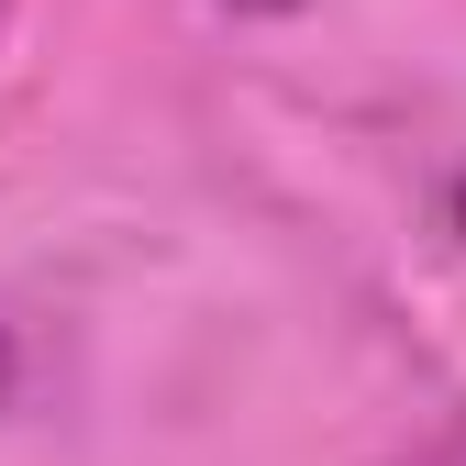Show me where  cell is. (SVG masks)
<instances>
[{
    "instance_id": "cell-1",
    "label": "cell",
    "mask_w": 466,
    "mask_h": 466,
    "mask_svg": "<svg viewBox=\"0 0 466 466\" xmlns=\"http://www.w3.org/2000/svg\"><path fill=\"white\" fill-rule=\"evenodd\" d=\"M233 12H289V0H233Z\"/></svg>"
},
{
    "instance_id": "cell-2",
    "label": "cell",
    "mask_w": 466,
    "mask_h": 466,
    "mask_svg": "<svg viewBox=\"0 0 466 466\" xmlns=\"http://www.w3.org/2000/svg\"><path fill=\"white\" fill-rule=\"evenodd\" d=\"M455 222H466V189H455Z\"/></svg>"
}]
</instances>
